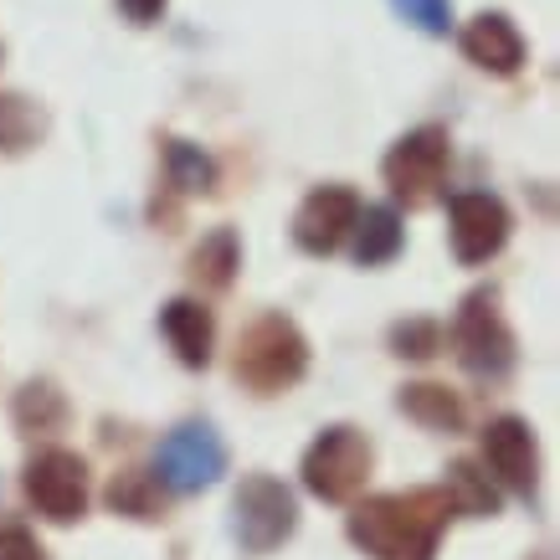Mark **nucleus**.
Listing matches in <instances>:
<instances>
[{
  "instance_id": "obj_25",
  "label": "nucleus",
  "mask_w": 560,
  "mask_h": 560,
  "mask_svg": "<svg viewBox=\"0 0 560 560\" xmlns=\"http://www.w3.org/2000/svg\"><path fill=\"white\" fill-rule=\"evenodd\" d=\"M119 11L135 21V26H150V21L165 16V0H119Z\"/></svg>"
},
{
  "instance_id": "obj_4",
  "label": "nucleus",
  "mask_w": 560,
  "mask_h": 560,
  "mask_svg": "<svg viewBox=\"0 0 560 560\" xmlns=\"http://www.w3.org/2000/svg\"><path fill=\"white\" fill-rule=\"evenodd\" d=\"M453 340H458V355L468 365V375H478V381H504L514 371V335L504 324V314H499V293L493 289H478L463 299Z\"/></svg>"
},
{
  "instance_id": "obj_10",
  "label": "nucleus",
  "mask_w": 560,
  "mask_h": 560,
  "mask_svg": "<svg viewBox=\"0 0 560 560\" xmlns=\"http://www.w3.org/2000/svg\"><path fill=\"white\" fill-rule=\"evenodd\" d=\"M355 217H360L355 190H345V186L308 190V201L299 206V217H293V242H299L308 257H329L345 237H350Z\"/></svg>"
},
{
  "instance_id": "obj_2",
  "label": "nucleus",
  "mask_w": 560,
  "mask_h": 560,
  "mask_svg": "<svg viewBox=\"0 0 560 560\" xmlns=\"http://www.w3.org/2000/svg\"><path fill=\"white\" fill-rule=\"evenodd\" d=\"M308 371V345L299 324L283 314H262V319L242 335L237 345V381L253 386L257 396H278V390L299 386Z\"/></svg>"
},
{
  "instance_id": "obj_18",
  "label": "nucleus",
  "mask_w": 560,
  "mask_h": 560,
  "mask_svg": "<svg viewBox=\"0 0 560 560\" xmlns=\"http://www.w3.org/2000/svg\"><path fill=\"white\" fill-rule=\"evenodd\" d=\"M62 417H68V401H62V390L51 381H26L16 390V422L26 432H57Z\"/></svg>"
},
{
  "instance_id": "obj_14",
  "label": "nucleus",
  "mask_w": 560,
  "mask_h": 560,
  "mask_svg": "<svg viewBox=\"0 0 560 560\" xmlns=\"http://www.w3.org/2000/svg\"><path fill=\"white\" fill-rule=\"evenodd\" d=\"M350 237H355L360 268H381V262H390V257L401 253V217L390 206H360Z\"/></svg>"
},
{
  "instance_id": "obj_16",
  "label": "nucleus",
  "mask_w": 560,
  "mask_h": 560,
  "mask_svg": "<svg viewBox=\"0 0 560 560\" xmlns=\"http://www.w3.org/2000/svg\"><path fill=\"white\" fill-rule=\"evenodd\" d=\"M108 504H114V514H129V520H160L165 514L154 474H139V468H129V474L108 483Z\"/></svg>"
},
{
  "instance_id": "obj_1",
  "label": "nucleus",
  "mask_w": 560,
  "mask_h": 560,
  "mask_svg": "<svg viewBox=\"0 0 560 560\" xmlns=\"http://www.w3.org/2000/svg\"><path fill=\"white\" fill-rule=\"evenodd\" d=\"M447 520H453V504L442 489L381 493L350 514V540L371 560H432Z\"/></svg>"
},
{
  "instance_id": "obj_19",
  "label": "nucleus",
  "mask_w": 560,
  "mask_h": 560,
  "mask_svg": "<svg viewBox=\"0 0 560 560\" xmlns=\"http://www.w3.org/2000/svg\"><path fill=\"white\" fill-rule=\"evenodd\" d=\"M401 411L417 417L422 427H438V432H453V427L463 422L458 396H453L447 386H407L401 390Z\"/></svg>"
},
{
  "instance_id": "obj_11",
  "label": "nucleus",
  "mask_w": 560,
  "mask_h": 560,
  "mask_svg": "<svg viewBox=\"0 0 560 560\" xmlns=\"http://www.w3.org/2000/svg\"><path fill=\"white\" fill-rule=\"evenodd\" d=\"M483 463L489 474L514 489L520 499L535 493V474H540V453H535V432L520 417H499V422L483 427Z\"/></svg>"
},
{
  "instance_id": "obj_7",
  "label": "nucleus",
  "mask_w": 560,
  "mask_h": 560,
  "mask_svg": "<svg viewBox=\"0 0 560 560\" xmlns=\"http://www.w3.org/2000/svg\"><path fill=\"white\" fill-rule=\"evenodd\" d=\"M381 175H386V186L396 201H407V206L438 201L442 175H447V135H442L438 124H422V129L401 135L396 150L386 154Z\"/></svg>"
},
{
  "instance_id": "obj_6",
  "label": "nucleus",
  "mask_w": 560,
  "mask_h": 560,
  "mask_svg": "<svg viewBox=\"0 0 560 560\" xmlns=\"http://www.w3.org/2000/svg\"><path fill=\"white\" fill-rule=\"evenodd\" d=\"M226 474V447L206 422H180L154 453V483L171 493H201Z\"/></svg>"
},
{
  "instance_id": "obj_12",
  "label": "nucleus",
  "mask_w": 560,
  "mask_h": 560,
  "mask_svg": "<svg viewBox=\"0 0 560 560\" xmlns=\"http://www.w3.org/2000/svg\"><path fill=\"white\" fill-rule=\"evenodd\" d=\"M463 57L478 62L483 72H499V78H510V72L525 68V36L514 26L504 11H483L463 26Z\"/></svg>"
},
{
  "instance_id": "obj_9",
  "label": "nucleus",
  "mask_w": 560,
  "mask_h": 560,
  "mask_svg": "<svg viewBox=\"0 0 560 560\" xmlns=\"http://www.w3.org/2000/svg\"><path fill=\"white\" fill-rule=\"evenodd\" d=\"M447 232H453V253H458V262H489L504 242H510V211H504V201L499 196H489V190H463V196H453L447 201Z\"/></svg>"
},
{
  "instance_id": "obj_17",
  "label": "nucleus",
  "mask_w": 560,
  "mask_h": 560,
  "mask_svg": "<svg viewBox=\"0 0 560 560\" xmlns=\"http://www.w3.org/2000/svg\"><path fill=\"white\" fill-rule=\"evenodd\" d=\"M190 272H196L201 289H226V283L237 278V237H232L226 226L211 232V237L190 253Z\"/></svg>"
},
{
  "instance_id": "obj_24",
  "label": "nucleus",
  "mask_w": 560,
  "mask_h": 560,
  "mask_svg": "<svg viewBox=\"0 0 560 560\" xmlns=\"http://www.w3.org/2000/svg\"><path fill=\"white\" fill-rule=\"evenodd\" d=\"M0 560H47V550L32 540V529L0 525Z\"/></svg>"
},
{
  "instance_id": "obj_20",
  "label": "nucleus",
  "mask_w": 560,
  "mask_h": 560,
  "mask_svg": "<svg viewBox=\"0 0 560 560\" xmlns=\"http://www.w3.org/2000/svg\"><path fill=\"white\" fill-rule=\"evenodd\" d=\"M447 483H453V489H442V493H447V504L458 514H493L499 510V493H493L489 474H478L474 463H453V468H447Z\"/></svg>"
},
{
  "instance_id": "obj_22",
  "label": "nucleus",
  "mask_w": 560,
  "mask_h": 560,
  "mask_svg": "<svg viewBox=\"0 0 560 560\" xmlns=\"http://www.w3.org/2000/svg\"><path fill=\"white\" fill-rule=\"evenodd\" d=\"M390 5H396V16L411 21V26L427 36L453 32V0H390Z\"/></svg>"
},
{
  "instance_id": "obj_3",
  "label": "nucleus",
  "mask_w": 560,
  "mask_h": 560,
  "mask_svg": "<svg viewBox=\"0 0 560 560\" xmlns=\"http://www.w3.org/2000/svg\"><path fill=\"white\" fill-rule=\"evenodd\" d=\"M371 442L365 432L355 427H329L319 432V442L304 453V489L324 504H350L360 489H365V478H371Z\"/></svg>"
},
{
  "instance_id": "obj_8",
  "label": "nucleus",
  "mask_w": 560,
  "mask_h": 560,
  "mask_svg": "<svg viewBox=\"0 0 560 560\" xmlns=\"http://www.w3.org/2000/svg\"><path fill=\"white\" fill-rule=\"evenodd\" d=\"M26 499L36 504L42 520L51 525H72L88 510V463L68 447H51L26 468Z\"/></svg>"
},
{
  "instance_id": "obj_15",
  "label": "nucleus",
  "mask_w": 560,
  "mask_h": 560,
  "mask_svg": "<svg viewBox=\"0 0 560 560\" xmlns=\"http://www.w3.org/2000/svg\"><path fill=\"white\" fill-rule=\"evenodd\" d=\"M47 135V114L21 93H0V154H26Z\"/></svg>"
},
{
  "instance_id": "obj_21",
  "label": "nucleus",
  "mask_w": 560,
  "mask_h": 560,
  "mask_svg": "<svg viewBox=\"0 0 560 560\" xmlns=\"http://www.w3.org/2000/svg\"><path fill=\"white\" fill-rule=\"evenodd\" d=\"M165 165H171V186L186 190V196H206V190L217 186V165L196 144H186V139L165 144Z\"/></svg>"
},
{
  "instance_id": "obj_23",
  "label": "nucleus",
  "mask_w": 560,
  "mask_h": 560,
  "mask_svg": "<svg viewBox=\"0 0 560 560\" xmlns=\"http://www.w3.org/2000/svg\"><path fill=\"white\" fill-rule=\"evenodd\" d=\"M390 345H396V355H411V360H427L442 350V329L432 319H407L390 329Z\"/></svg>"
},
{
  "instance_id": "obj_13",
  "label": "nucleus",
  "mask_w": 560,
  "mask_h": 560,
  "mask_svg": "<svg viewBox=\"0 0 560 560\" xmlns=\"http://www.w3.org/2000/svg\"><path fill=\"white\" fill-rule=\"evenodd\" d=\"M160 324H165V340H171V350L180 355V365H190V371H201L206 360H211V308L196 304V299H175V304H165V314H160Z\"/></svg>"
},
{
  "instance_id": "obj_26",
  "label": "nucleus",
  "mask_w": 560,
  "mask_h": 560,
  "mask_svg": "<svg viewBox=\"0 0 560 560\" xmlns=\"http://www.w3.org/2000/svg\"><path fill=\"white\" fill-rule=\"evenodd\" d=\"M0 57H5V47H0Z\"/></svg>"
},
{
  "instance_id": "obj_5",
  "label": "nucleus",
  "mask_w": 560,
  "mask_h": 560,
  "mask_svg": "<svg viewBox=\"0 0 560 560\" xmlns=\"http://www.w3.org/2000/svg\"><path fill=\"white\" fill-rule=\"evenodd\" d=\"M299 525V504H293V493L278 483V478H247L232 499V535L247 556H268L278 545L293 535Z\"/></svg>"
}]
</instances>
